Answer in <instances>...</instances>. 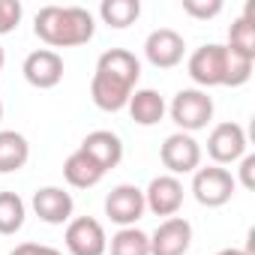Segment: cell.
<instances>
[{
	"label": "cell",
	"instance_id": "cell-4",
	"mask_svg": "<svg viewBox=\"0 0 255 255\" xmlns=\"http://www.w3.org/2000/svg\"><path fill=\"white\" fill-rule=\"evenodd\" d=\"M237 180L222 165H207L192 171V195L201 207H222L234 198Z\"/></svg>",
	"mask_w": 255,
	"mask_h": 255
},
{
	"label": "cell",
	"instance_id": "cell-5",
	"mask_svg": "<svg viewBox=\"0 0 255 255\" xmlns=\"http://www.w3.org/2000/svg\"><path fill=\"white\" fill-rule=\"evenodd\" d=\"M189 78L195 81L198 90H210V87H222L225 78V45L219 42H207L201 48H195L189 54Z\"/></svg>",
	"mask_w": 255,
	"mask_h": 255
},
{
	"label": "cell",
	"instance_id": "cell-20",
	"mask_svg": "<svg viewBox=\"0 0 255 255\" xmlns=\"http://www.w3.org/2000/svg\"><path fill=\"white\" fill-rule=\"evenodd\" d=\"M255 3L249 0L246 3V12L231 24V30H228V48H234V51H240V54H249V57H255Z\"/></svg>",
	"mask_w": 255,
	"mask_h": 255
},
{
	"label": "cell",
	"instance_id": "cell-18",
	"mask_svg": "<svg viewBox=\"0 0 255 255\" xmlns=\"http://www.w3.org/2000/svg\"><path fill=\"white\" fill-rule=\"evenodd\" d=\"M63 177H66V183L75 186V189H90V186H96V183L105 177V171H102L84 150H75V153H69L66 162H63Z\"/></svg>",
	"mask_w": 255,
	"mask_h": 255
},
{
	"label": "cell",
	"instance_id": "cell-14",
	"mask_svg": "<svg viewBox=\"0 0 255 255\" xmlns=\"http://www.w3.org/2000/svg\"><path fill=\"white\" fill-rule=\"evenodd\" d=\"M33 213L45 222V225H63L72 219L75 201L63 186H42L33 192Z\"/></svg>",
	"mask_w": 255,
	"mask_h": 255
},
{
	"label": "cell",
	"instance_id": "cell-28",
	"mask_svg": "<svg viewBox=\"0 0 255 255\" xmlns=\"http://www.w3.org/2000/svg\"><path fill=\"white\" fill-rule=\"evenodd\" d=\"M213 255H252L249 249H237V246H231V249H219V252H213Z\"/></svg>",
	"mask_w": 255,
	"mask_h": 255
},
{
	"label": "cell",
	"instance_id": "cell-16",
	"mask_svg": "<svg viewBox=\"0 0 255 255\" xmlns=\"http://www.w3.org/2000/svg\"><path fill=\"white\" fill-rule=\"evenodd\" d=\"M126 111H129V117H132L138 126H156V123L165 117V99L159 96V90L141 87V90H135V93L129 96Z\"/></svg>",
	"mask_w": 255,
	"mask_h": 255
},
{
	"label": "cell",
	"instance_id": "cell-21",
	"mask_svg": "<svg viewBox=\"0 0 255 255\" xmlns=\"http://www.w3.org/2000/svg\"><path fill=\"white\" fill-rule=\"evenodd\" d=\"M24 216H27V204L21 201L18 192H9V189L0 192V234L9 237V234L21 231Z\"/></svg>",
	"mask_w": 255,
	"mask_h": 255
},
{
	"label": "cell",
	"instance_id": "cell-24",
	"mask_svg": "<svg viewBox=\"0 0 255 255\" xmlns=\"http://www.w3.org/2000/svg\"><path fill=\"white\" fill-rule=\"evenodd\" d=\"M183 12L198 21H207L222 12V0H183Z\"/></svg>",
	"mask_w": 255,
	"mask_h": 255
},
{
	"label": "cell",
	"instance_id": "cell-10",
	"mask_svg": "<svg viewBox=\"0 0 255 255\" xmlns=\"http://www.w3.org/2000/svg\"><path fill=\"white\" fill-rule=\"evenodd\" d=\"M24 78L30 87L36 90H51L63 81V57L51 48H36L24 57V66H21Z\"/></svg>",
	"mask_w": 255,
	"mask_h": 255
},
{
	"label": "cell",
	"instance_id": "cell-13",
	"mask_svg": "<svg viewBox=\"0 0 255 255\" xmlns=\"http://www.w3.org/2000/svg\"><path fill=\"white\" fill-rule=\"evenodd\" d=\"M144 204L153 216H177V210L183 207V183L174 174L153 177L144 189Z\"/></svg>",
	"mask_w": 255,
	"mask_h": 255
},
{
	"label": "cell",
	"instance_id": "cell-25",
	"mask_svg": "<svg viewBox=\"0 0 255 255\" xmlns=\"http://www.w3.org/2000/svg\"><path fill=\"white\" fill-rule=\"evenodd\" d=\"M21 12L24 9H21L18 0H0V36H6V33H12L18 27Z\"/></svg>",
	"mask_w": 255,
	"mask_h": 255
},
{
	"label": "cell",
	"instance_id": "cell-26",
	"mask_svg": "<svg viewBox=\"0 0 255 255\" xmlns=\"http://www.w3.org/2000/svg\"><path fill=\"white\" fill-rule=\"evenodd\" d=\"M9 255H63V252L54 246H45V243H18Z\"/></svg>",
	"mask_w": 255,
	"mask_h": 255
},
{
	"label": "cell",
	"instance_id": "cell-17",
	"mask_svg": "<svg viewBox=\"0 0 255 255\" xmlns=\"http://www.w3.org/2000/svg\"><path fill=\"white\" fill-rule=\"evenodd\" d=\"M30 159V144L15 129H0V174L21 171Z\"/></svg>",
	"mask_w": 255,
	"mask_h": 255
},
{
	"label": "cell",
	"instance_id": "cell-11",
	"mask_svg": "<svg viewBox=\"0 0 255 255\" xmlns=\"http://www.w3.org/2000/svg\"><path fill=\"white\" fill-rule=\"evenodd\" d=\"M192 246V225L183 216H168L150 234V255H186Z\"/></svg>",
	"mask_w": 255,
	"mask_h": 255
},
{
	"label": "cell",
	"instance_id": "cell-9",
	"mask_svg": "<svg viewBox=\"0 0 255 255\" xmlns=\"http://www.w3.org/2000/svg\"><path fill=\"white\" fill-rule=\"evenodd\" d=\"M159 159L168 168V174H192L195 168H201V144L189 135V132H174L162 141L159 147Z\"/></svg>",
	"mask_w": 255,
	"mask_h": 255
},
{
	"label": "cell",
	"instance_id": "cell-1",
	"mask_svg": "<svg viewBox=\"0 0 255 255\" xmlns=\"http://www.w3.org/2000/svg\"><path fill=\"white\" fill-rule=\"evenodd\" d=\"M141 78V63L126 48H108L96 60V72L90 78V99L99 111H123L135 84Z\"/></svg>",
	"mask_w": 255,
	"mask_h": 255
},
{
	"label": "cell",
	"instance_id": "cell-22",
	"mask_svg": "<svg viewBox=\"0 0 255 255\" xmlns=\"http://www.w3.org/2000/svg\"><path fill=\"white\" fill-rule=\"evenodd\" d=\"M111 255H150V234H144L141 228H120L111 237Z\"/></svg>",
	"mask_w": 255,
	"mask_h": 255
},
{
	"label": "cell",
	"instance_id": "cell-23",
	"mask_svg": "<svg viewBox=\"0 0 255 255\" xmlns=\"http://www.w3.org/2000/svg\"><path fill=\"white\" fill-rule=\"evenodd\" d=\"M252 66H255V57L249 54H240L234 48L225 45V78H222V87H240L252 78Z\"/></svg>",
	"mask_w": 255,
	"mask_h": 255
},
{
	"label": "cell",
	"instance_id": "cell-15",
	"mask_svg": "<svg viewBox=\"0 0 255 255\" xmlns=\"http://www.w3.org/2000/svg\"><path fill=\"white\" fill-rule=\"evenodd\" d=\"M78 150H84L105 174H108L111 168H117L120 159H123V141H120V135L111 132V129H93V132H87Z\"/></svg>",
	"mask_w": 255,
	"mask_h": 255
},
{
	"label": "cell",
	"instance_id": "cell-19",
	"mask_svg": "<svg viewBox=\"0 0 255 255\" xmlns=\"http://www.w3.org/2000/svg\"><path fill=\"white\" fill-rule=\"evenodd\" d=\"M138 15H141L138 0H102V6H99V18L114 30H123V27L135 24Z\"/></svg>",
	"mask_w": 255,
	"mask_h": 255
},
{
	"label": "cell",
	"instance_id": "cell-2",
	"mask_svg": "<svg viewBox=\"0 0 255 255\" xmlns=\"http://www.w3.org/2000/svg\"><path fill=\"white\" fill-rule=\"evenodd\" d=\"M33 33L54 48L87 45L96 33V21L84 6H42L33 18Z\"/></svg>",
	"mask_w": 255,
	"mask_h": 255
},
{
	"label": "cell",
	"instance_id": "cell-12",
	"mask_svg": "<svg viewBox=\"0 0 255 255\" xmlns=\"http://www.w3.org/2000/svg\"><path fill=\"white\" fill-rule=\"evenodd\" d=\"M183 54H186V42L171 27H159L144 39V57L156 69H174L177 63H183Z\"/></svg>",
	"mask_w": 255,
	"mask_h": 255
},
{
	"label": "cell",
	"instance_id": "cell-3",
	"mask_svg": "<svg viewBox=\"0 0 255 255\" xmlns=\"http://www.w3.org/2000/svg\"><path fill=\"white\" fill-rule=\"evenodd\" d=\"M171 114V120L177 123V132H198V129H207V123L213 120V99L207 96V90H198V87H186V90H177L171 105L165 108Z\"/></svg>",
	"mask_w": 255,
	"mask_h": 255
},
{
	"label": "cell",
	"instance_id": "cell-6",
	"mask_svg": "<svg viewBox=\"0 0 255 255\" xmlns=\"http://www.w3.org/2000/svg\"><path fill=\"white\" fill-rule=\"evenodd\" d=\"M63 240H66L69 255H105L108 252L105 228L93 216H75V219H69Z\"/></svg>",
	"mask_w": 255,
	"mask_h": 255
},
{
	"label": "cell",
	"instance_id": "cell-30",
	"mask_svg": "<svg viewBox=\"0 0 255 255\" xmlns=\"http://www.w3.org/2000/svg\"><path fill=\"white\" fill-rule=\"evenodd\" d=\"M0 120H3V102H0Z\"/></svg>",
	"mask_w": 255,
	"mask_h": 255
},
{
	"label": "cell",
	"instance_id": "cell-7",
	"mask_svg": "<svg viewBox=\"0 0 255 255\" xmlns=\"http://www.w3.org/2000/svg\"><path fill=\"white\" fill-rule=\"evenodd\" d=\"M207 153H210L213 165L240 162L246 156V132H243V126L234 123V120L216 123L210 129V135H207Z\"/></svg>",
	"mask_w": 255,
	"mask_h": 255
},
{
	"label": "cell",
	"instance_id": "cell-29",
	"mask_svg": "<svg viewBox=\"0 0 255 255\" xmlns=\"http://www.w3.org/2000/svg\"><path fill=\"white\" fill-rule=\"evenodd\" d=\"M3 63H6V54H3V45H0V69H3Z\"/></svg>",
	"mask_w": 255,
	"mask_h": 255
},
{
	"label": "cell",
	"instance_id": "cell-27",
	"mask_svg": "<svg viewBox=\"0 0 255 255\" xmlns=\"http://www.w3.org/2000/svg\"><path fill=\"white\" fill-rule=\"evenodd\" d=\"M240 183H243V189H255V156L252 153H246L240 159Z\"/></svg>",
	"mask_w": 255,
	"mask_h": 255
},
{
	"label": "cell",
	"instance_id": "cell-8",
	"mask_svg": "<svg viewBox=\"0 0 255 255\" xmlns=\"http://www.w3.org/2000/svg\"><path fill=\"white\" fill-rule=\"evenodd\" d=\"M144 210H147L144 189H138L132 183H120L105 195V216L120 228H132L144 216Z\"/></svg>",
	"mask_w": 255,
	"mask_h": 255
}]
</instances>
